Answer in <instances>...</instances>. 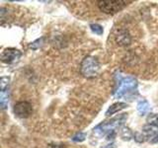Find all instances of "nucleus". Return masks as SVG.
Segmentation results:
<instances>
[{"mask_svg": "<svg viewBox=\"0 0 158 148\" xmlns=\"http://www.w3.org/2000/svg\"><path fill=\"white\" fill-rule=\"evenodd\" d=\"M116 78L118 80L116 83V88L113 92V95L115 98H122L136 91L137 81L135 78L131 76L123 77L120 73L116 76Z\"/></svg>", "mask_w": 158, "mask_h": 148, "instance_id": "f257e3e1", "label": "nucleus"}, {"mask_svg": "<svg viewBox=\"0 0 158 148\" xmlns=\"http://www.w3.org/2000/svg\"><path fill=\"white\" fill-rule=\"evenodd\" d=\"M100 64L93 56H86L80 64V72L86 78H94L98 75Z\"/></svg>", "mask_w": 158, "mask_h": 148, "instance_id": "f03ea898", "label": "nucleus"}, {"mask_svg": "<svg viewBox=\"0 0 158 148\" xmlns=\"http://www.w3.org/2000/svg\"><path fill=\"white\" fill-rule=\"evenodd\" d=\"M97 3L101 12L105 14H115L127 7L128 2L123 0H104V1H98Z\"/></svg>", "mask_w": 158, "mask_h": 148, "instance_id": "7ed1b4c3", "label": "nucleus"}, {"mask_svg": "<svg viewBox=\"0 0 158 148\" xmlns=\"http://www.w3.org/2000/svg\"><path fill=\"white\" fill-rule=\"evenodd\" d=\"M22 56V52L17 48L14 47H8L5 48L2 51L1 56H0V59L1 61L7 64H13L16 61H18L20 57Z\"/></svg>", "mask_w": 158, "mask_h": 148, "instance_id": "20e7f679", "label": "nucleus"}, {"mask_svg": "<svg viewBox=\"0 0 158 148\" xmlns=\"http://www.w3.org/2000/svg\"><path fill=\"white\" fill-rule=\"evenodd\" d=\"M14 113L18 117L21 118H26L29 117L30 116L32 115L33 113V107L29 102H19L17 103L16 105L14 106Z\"/></svg>", "mask_w": 158, "mask_h": 148, "instance_id": "39448f33", "label": "nucleus"}, {"mask_svg": "<svg viewBox=\"0 0 158 148\" xmlns=\"http://www.w3.org/2000/svg\"><path fill=\"white\" fill-rule=\"evenodd\" d=\"M115 39H116V43L118 46L126 47L131 43V37L127 30H120L115 36Z\"/></svg>", "mask_w": 158, "mask_h": 148, "instance_id": "423d86ee", "label": "nucleus"}, {"mask_svg": "<svg viewBox=\"0 0 158 148\" xmlns=\"http://www.w3.org/2000/svg\"><path fill=\"white\" fill-rule=\"evenodd\" d=\"M141 133L143 134V136H144L145 140L148 139V138H150V139L152 140L153 138L158 134V126L152 125H147L143 127Z\"/></svg>", "mask_w": 158, "mask_h": 148, "instance_id": "0eeeda50", "label": "nucleus"}, {"mask_svg": "<svg viewBox=\"0 0 158 148\" xmlns=\"http://www.w3.org/2000/svg\"><path fill=\"white\" fill-rule=\"evenodd\" d=\"M127 107V104L126 103H123V102H118V103L113 104V105L109 107V109L107 110L106 116L107 117H110V116L114 115V113H118L120 111L123 110V109H126Z\"/></svg>", "mask_w": 158, "mask_h": 148, "instance_id": "6e6552de", "label": "nucleus"}, {"mask_svg": "<svg viewBox=\"0 0 158 148\" xmlns=\"http://www.w3.org/2000/svg\"><path fill=\"white\" fill-rule=\"evenodd\" d=\"M9 103V90L7 89H4L0 92V104H1L2 109H6Z\"/></svg>", "mask_w": 158, "mask_h": 148, "instance_id": "1a4fd4ad", "label": "nucleus"}, {"mask_svg": "<svg viewBox=\"0 0 158 148\" xmlns=\"http://www.w3.org/2000/svg\"><path fill=\"white\" fill-rule=\"evenodd\" d=\"M137 111L139 112L141 115H145V113H147L150 111V105L145 100L140 101L137 104Z\"/></svg>", "mask_w": 158, "mask_h": 148, "instance_id": "9d476101", "label": "nucleus"}, {"mask_svg": "<svg viewBox=\"0 0 158 148\" xmlns=\"http://www.w3.org/2000/svg\"><path fill=\"white\" fill-rule=\"evenodd\" d=\"M90 29L93 33H95L96 35H98V36H101V35H103V33H104L103 27L99 24H91Z\"/></svg>", "mask_w": 158, "mask_h": 148, "instance_id": "9b49d317", "label": "nucleus"}, {"mask_svg": "<svg viewBox=\"0 0 158 148\" xmlns=\"http://www.w3.org/2000/svg\"><path fill=\"white\" fill-rule=\"evenodd\" d=\"M147 121H148V125L158 126V113H151V115L147 117Z\"/></svg>", "mask_w": 158, "mask_h": 148, "instance_id": "f8f14e48", "label": "nucleus"}, {"mask_svg": "<svg viewBox=\"0 0 158 148\" xmlns=\"http://www.w3.org/2000/svg\"><path fill=\"white\" fill-rule=\"evenodd\" d=\"M43 41H44V39H43V38L36 39V41L33 42L31 44H30V48L33 49V51H36V49L40 48V47H41V46H42V43H43Z\"/></svg>", "mask_w": 158, "mask_h": 148, "instance_id": "ddd939ff", "label": "nucleus"}, {"mask_svg": "<svg viewBox=\"0 0 158 148\" xmlns=\"http://www.w3.org/2000/svg\"><path fill=\"white\" fill-rule=\"evenodd\" d=\"M85 138H86L85 133H83V132H78V133H76V134L72 137V140H73L74 142H82V141L85 140Z\"/></svg>", "mask_w": 158, "mask_h": 148, "instance_id": "4468645a", "label": "nucleus"}, {"mask_svg": "<svg viewBox=\"0 0 158 148\" xmlns=\"http://www.w3.org/2000/svg\"><path fill=\"white\" fill-rule=\"evenodd\" d=\"M9 81H10V79L8 77H2L1 80H0V89H1V90L7 89L9 85Z\"/></svg>", "mask_w": 158, "mask_h": 148, "instance_id": "2eb2a0df", "label": "nucleus"}, {"mask_svg": "<svg viewBox=\"0 0 158 148\" xmlns=\"http://www.w3.org/2000/svg\"><path fill=\"white\" fill-rule=\"evenodd\" d=\"M122 137L123 138V139H127V140L131 137V132L130 131L128 128H126V127L123 128V130H122Z\"/></svg>", "mask_w": 158, "mask_h": 148, "instance_id": "dca6fc26", "label": "nucleus"}, {"mask_svg": "<svg viewBox=\"0 0 158 148\" xmlns=\"http://www.w3.org/2000/svg\"><path fill=\"white\" fill-rule=\"evenodd\" d=\"M48 148H65L64 144H59V143H49Z\"/></svg>", "mask_w": 158, "mask_h": 148, "instance_id": "f3484780", "label": "nucleus"}, {"mask_svg": "<svg viewBox=\"0 0 158 148\" xmlns=\"http://www.w3.org/2000/svg\"><path fill=\"white\" fill-rule=\"evenodd\" d=\"M151 143H158V134L154 137V138H153V139L150 141Z\"/></svg>", "mask_w": 158, "mask_h": 148, "instance_id": "a211bd4d", "label": "nucleus"}, {"mask_svg": "<svg viewBox=\"0 0 158 148\" xmlns=\"http://www.w3.org/2000/svg\"><path fill=\"white\" fill-rule=\"evenodd\" d=\"M108 148H114V147H108Z\"/></svg>", "mask_w": 158, "mask_h": 148, "instance_id": "6ab92c4d", "label": "nucleus"}]
</instances>
